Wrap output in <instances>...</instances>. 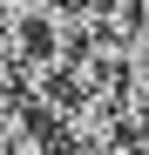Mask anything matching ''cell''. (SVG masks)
Wrapping results in <instances>:
<instances>
[{"mask_svg": "<svg viewBox=\"0 0 149 155\" xmlns=\"http://www.w3.org/2000/svg\"><path fill=\"white\" fill-rule=\"evenodd\" d=\"M0 155H68V142L34 101H20L14 115H0Z\"/></svg>", "mask_w": 149, "mask_h": 155, "instance_id": "obj_1", "label": "cell"}, {"mask_svg": "<svg viewBox=\"0 0 149 155\" xmlns=\"http://www.w3.org/2000/svg\"><path fill=\"white\" fill-rule=\"evenodd\" d=\"M20 101H27V94H20V81H14V74H7V61H0V115H14Z\"/></svg>", "mask_w": 149, "mask_h": 155, "instance_id": "obj_2", "label": "cell"}, {"mask_svg": "<svg viewBox=\"0 0 149 155\" xmlns=\"http://www.w3.org/2000/svg\"><path fill=\"white\" fill-rule=\"evenodd\" d=\"M68 7H74V0H68Z\"/></svg>", "mask_w": 149, "mask_h": 155, "instance_id": "obj_3", "label": "cell"}]
</instances>
